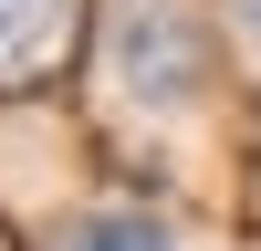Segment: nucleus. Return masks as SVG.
<instances>
[{"mask_svg":"<svg viewBox=\"0 0 261 251\" xmlns=\"http://www.w3.org/2000/svg\"><path fill=\"white\" fill-rule=\"evenodd\" d=\"M115 84L136 105H188L209 84V42H199V21L178 11V0H136V11L115 21Z\"/></svg>","mask_w":261,"mask_h":251,"instance_id":"1","label":"nucleus"},{"mask_svg":"<svg viewBox=\"0 0 261 251\" xmlns=\"http://www.w3.org/2000/svg\"><path fill=\"white\" fill-rule=\"evenodd\" d=\"M63 21L73 0H0V84H32L63 63Z\"/></svg>","mask_w":261,"mask_h":251,"instance_id":"2","label":"nucleus"},{"mask_svg":"<svg viewBox=\"0 0 261 251\" xmlns=\"http://www.w3.org/2000/svg\"><path fill=\"white\" fill-rule=\"evenodd\" d=\"M63 251H167V220H146V209H84L63 230Z\"/></svg>","mask_w":261,"mask_h":251,"instance_id":"3","label":"nucleus"},{"mask_svg":"<svg viewBox=\"0 0 261 251\" xmlns=\"http://www.w3.org/2000/svg\"><path fill=\"white\" fill-rule=\"evenodd\" d=\"M230 21H251V32H261V0H230Z\"/></svg>","mask_w":261,"mask_h":251,"instance_id":"4","label":"nucleus"}]
</instances>
